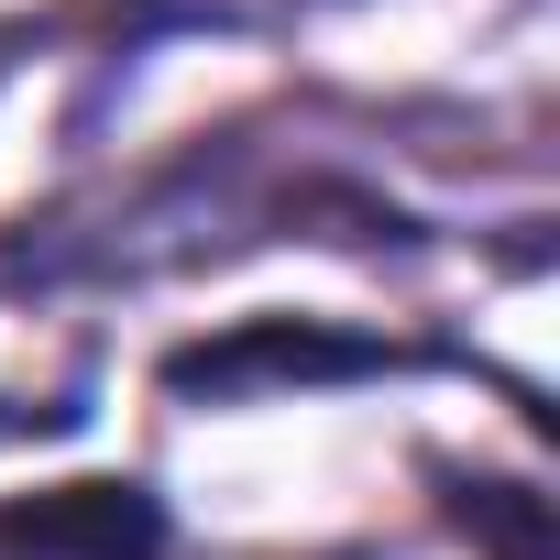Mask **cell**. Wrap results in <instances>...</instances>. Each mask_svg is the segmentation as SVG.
<instances>
[{"label": "cell", "instance_id": "cell-1", "mask_svg": "<svg viewBox=\"0 0 560 560\" xmlns=\"http://www.w3.org/2000/svg\"><path fill=\"white\" fill-rule=\"evenodd\" d=\"M374 363H396V352H374V341H308V330H242L220 352H176V385H264V374L319 385V374H374Z\"/></svg>", "mask_w": 560, "mask_h": 560}, {"label": "cell", "instance_id": "cell-3", "mask_svg": "<svg viewBox=\"0 0 560 560\" xmlns=\"http://www.w3.org/2000/svg\"><path fill=\"white\" fill-rule=\"evenodd\" d=\"M0 429H12V418H0Z\"/></svg>", "mask_w": 560, "mask_h": 560}, {"label": "cell", "instance_id": "cell-2", "mask_svg": "<svg viewBox=\"0 0 560 560\" xmlns=\"http://www.w3.org/2000/svg\"><path fill=\"white\" fill-rule=\"evenodd\" d=\"M0 538L67 549V538H78V516H67V505H45V516H0ZM89 549H100V560H121V549H154V505H143L132 483H89Z\"/></svg>", "mask_w": 560, "mask_h": 560}]
</instances>
